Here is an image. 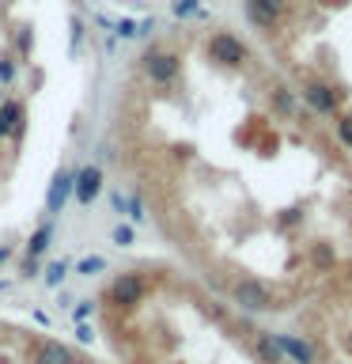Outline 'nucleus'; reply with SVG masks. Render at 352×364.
<instances>
[{
  "mask_svg": "<svg viewBox=\"0 0 352 364\" xmlns=\"http://www.w3.org/2000/svg\"><path fill=\"white\" fill-rule=\"evenodd\" d=\"M235 300L243 304V307H254V311H269V307H277L265 284H258V281H250V277L235 284Z\"/></svg>",
  "mask_w": 352,
  "mask_h": 364,
  "instance_id": "f257e3e1",
  "label": "nucleus"
},
{
  "mask_svg": "<svg viewBox=\"0 0 352 364\" xmlns=\"http://www.w3.org/2000/svg\"><path fill=\"white\" fill-rule=\"evenodd\" d=\"M273 338H277L284 357H292L295 364H314V353H311V346H307L303 338H295V334H273Z\"/></svg>",
  "mask_w": 352,
  "mask_h": 364,
  "instance_id": "f03ea898",
  "label": "nucleus"
},
{
  "mask_svg": "<svg viewBox=\"0 0 352 364\" xmlns=\"http://www.w3.org/2000/svg\"><path fill=\"white\" fill-rule=\"evenodd\" d=\"M337 141L352 148V114H337Z\"/></svg>",
  "mask_w": 352,
  "mask_h": 364,
  "instance_id": "7ed1b4c3",
  "label": "nucleus"
},
{
  "mask_svg": "<svg viewBox=\"0 0 352 364\" xmlns=\"http://www.w3.org/2000/svg\"><path fill=\"white\" fill-rule=\"evenodd\" d=\"M345 349H348V353H352V334H348V338H345Z\"/></svg>",
  "mask_w": 352,
  "mask_h": 364,
  "instance_id": "20e7f679",
  "label": "nucleus"
},
{
  "mask_svg": "<svg viewBox=\"0 0 352 364\" xmlns=\"http://www.w3.org/2000/svg\"><path fill=\"white\" fill-rule=\"evenodd\" d=\"M0 4H4V0H0Z\"/></svg>",
  "mask_w": 352,
  "mask_h": 364,
  "instance_id": "39448f33",
  "label": "nucleus"
}]
</instances>
